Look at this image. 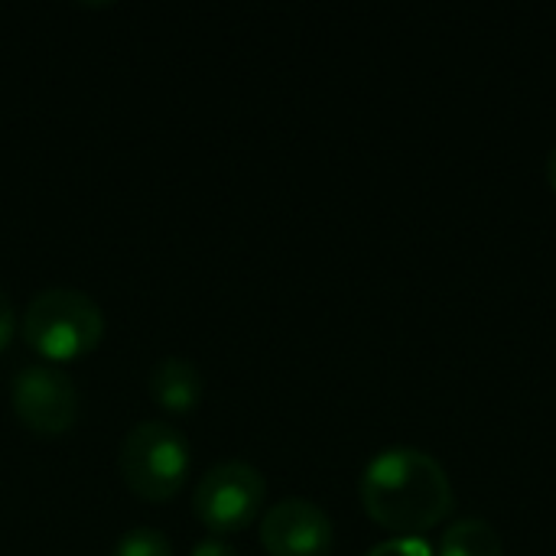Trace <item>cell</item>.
<instances>
[{
  "instance_id": "cell-9",
  "label": "cell",
  "mask_w": 556,
  "mask_h": 556,
  "mask_svg": "<svg viewBox=\"0 0 556 556\" xmlns=\"http://www.w3.org/2000/svg\"><path fill=\"white\" fill-rule=\"evenodd\" d=\"M111 556H173V544L156 528H130L127 534H121Z\"/></svg>"
},
{
  "instance_id": "cell-5",
  "label": "cell",
  "mask_w": 556,
  "mask_h": 556,
  "mask_svg": "<svg viewBox=\"0 0 556 556\" xmlns=\"http://www.w3.org/2000/svg\"><path fill=\"white\" fill-rule=\"evenodd\" d=\"M13 414L36 437H62L78 420L75 381L55 365H26L13 378Z\"/></svg>"
},
{
  "instance_id": "cell-4",
  "label": "cell",
  "mask_w": 556,
  "mask_h": 556,
  "mask_svg": "<svg viewBox=\"0 0 556 556\" xmlns=\"http://www.w3.org/2000/svg\"><path fill=\"white\" fill-rule=\"evenodd\" d=\"M267 482L261 469L244 459L215 463L192 492L195 518L215 534H238L251 528L264 508Z\"/></svg>"
},
{
  "instance_id": "cell-10",
  "label": "cell",
  "mask_w": 556,
  "mask_h": 556,
  "mask_svg": "<svg viewBox=\"0 0 556 556\" xmlns=\"http://www.w3.org/2000/svg\"><path fill=\"white\" fill-rule=\"evenodd\" d=\"M368 556H437L430 551V544L427 541H420V538H394V541H384V544H378L375 551Z\"/></svg>"
},
{
  "instance_id": "cell-13",
  "label": "cell",
  "mask_w": 556,
  "mask_h": 556,
  "mask_svg": "<svg viewBox=\"0 0 556 556\" xmlns=\"http://www.w3.org/2000/svg\"><path fill=\"white\" fill-rule=\"evenodd\" d=\"M547 179H551V189L556 192V143L554 150H551V156H547Z\"/></svg>"
},
{
  "instance_id": "cell-2",
  "label": "cell",
  "mask_w": 556,
  "mask_h": 556,
  "mask_svg": "<svg viewBox=\"0 0 556 556\" xmlns=\"http://www.w3.org/2000/svg\"><path fill=\"white\" fill-rule=\"evenodd\" d=\"M20 332L46 365H65L101 345L104 313L75 287H46L29 300Z\"/></svg>"
},
{
  "instance_id": "cell-7",
  "label": "cell",
  "mask_w": 556,
  "mask_h": 556,
  "mask_svg": "<svg viewBox=\"0 0 556 556\" xmlns=\"http://www.w3.org/2000/svg\"><path fill=\"white\" fill-rule=\"evenodd\" d=\"M147 391L166 414L186 417L202 404V371L182 355H166L150 368Z\"/></svg>"
},
{
  "instance_id": "cell-3",
  "label": "cell",
  "mask_w": 556,
  "mask_h": 556,
  "mask_svg": "<svg viewBox=\"0 0 556 556\" xmlns=\"http://www.w3.org/2000/svg\"><path fill=\"white\" fill-rule=\"evenodd\" d=\"M189 440L163 420L137 424L121 443V479L143 502H173L189 479Z\"/></svg>"
},
{
  "instance_id": "cell-1",
  "label": "cell",
  "mask_w": 556,
  "mask_h": 556,
  "mask_svg": "<svg viewBox=\"0 0 556 556\" xmlns=\"http://www.w3.org/2000/svg\"><path fill=\"white\" fill-rule=\"evenodd\" d=\"M358 492L368 518L401 538L433 531L456 508V492L443 463L414 446L378 453L365 466Z\"/></svg>"
},
{
  "instance_id": "cell-12",
  "label": "cell",
  "mask_w": 556,
  "mask_h": 556,
  "mask_svg": "<svg viewBox=\"0 0 556 556\" xmlns=\"http://www.w3.org/2000/svg\"><path fill=\"white\" fill-rule=\"evenodd\" d=\"M189 556H238V551L228 541H222V538H205V541H199L192 547Z\"/></svg>"
},
{
  "instance_id": "cell-6",
  "label": "cell",
  "mask_w": 556,
  "mask_h": 556,
  "mask_svg": "<svg viewBox=\"0 0 556 556\" xmlns=\"http://www.w3.org/2000/svg\"><path fill=\"white\" fill-rule=\"evenodd\" d=\"M332 541V518L306 498H283L261 518V547L270 556H329Z\"/></svg>"
},
{
  "instance_id": "cell-8",
  "label": "cell",
  "mask_w": 556,
  "mask_h": 556,
  "mask_svg": "<svg viewBox=\"0 0 556 556\" xmlns=\"http://www.w3.org/2000/svg\"><path fill=\"white\" fill-rule=\"evenodd\" d=\"M440 556H505V544L485 518H459L446 528Z\"/></svg>"
},
{
  "instance_id": "cell-11",
  "label": "cell",
  "mask_w": 556,
  "mask_h": 556,
  "mask_svg": "<svg viewBox=\"0 0 556 556\" xmlns=\"http://www.w3.org/2000/svg\"><path fill=\"white\" fill-rule=\"evenodd\" d=\"M13 336H16V309H13L10 296L0 290V352L13 342Z\"/></svg>"
}]
</instances>
